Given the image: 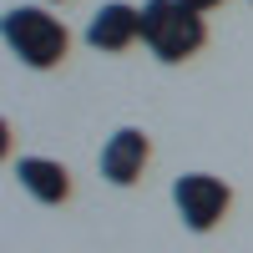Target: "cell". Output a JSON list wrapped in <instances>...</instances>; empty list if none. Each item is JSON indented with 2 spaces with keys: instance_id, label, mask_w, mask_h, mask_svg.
Masks as SVG:
<instances>
[{
  "instance_id": "7",
  "label": "cell",
  "mask_w": 253,
  "mask_h": 253,
  "mask_svg": "<svg viewBox=\"0 0 253 253\" xmlns=\"http://www.w3.org/2000/svg\"><path fill=\"white\" fill-rule=\"evenodd\" d=\"M177 5H187V10H198V15H208V10H218L223 0H177Z\"/></svg>"
},
{
  "instance_id": "1",
  "label": "cell",
  "mask_w": 253,
  "mask_h": 253,
  "mask_svg": "<svg viewBox=\"0 0 253 253\" xmlns=\"http://www.w3.org/2000/svg\"><path fill=\"white\" fill-rule=\"evenodd\" d=\"M0 36H5V51L20 61V66H31V71H51L71 51L66 20L51 15L46 5H15V10H5Z\"/></svg>"
},
{
  "instance_id": "6",
  "label": "cell",
  "mask_w": 253,
  "mask_h": 253,
  "mask_svg": "<svg viewBox=\"0 0 253 253\" xmlns=\"http://www.w3.org/2000/svg\"><path fill=\"white\" fill-rule=\"evenodd\" d=\"M10 172H15V182L26 187L36 203H46V208H56V203L71 198V172L56 157H20Z\"/></svg>"
},
{
  "instance_id": "4",
  "label": "cell",
  "mask_w": 253,
  "mask_h": 253,
  "mask_svg": "<svg viewBox=\"0 0 253 253\" xmlns=\"http://www.w3.org/2000/svg\"><path fill=\"white\" fill-rule=\"evenodd\" d=\"M147 157H152V142H147L142 126H117L96 162H101V177H107L112 187H132L147 172Z\"/></svg>"
},
{
  "instance_id": "3",
  "label": "cell",
  "mask_w": 253,
  "mask_h": 253,
  "mask_svg": "<svg viewBox=\"0 0 253 253\" xmlns=\"http://www.w3.org/2000/svg\"><path fill=\"white\" fill-rule=\"evenodd\" d=\"M172 203H177V218L187 233H213L228 218V208H233V193L213 172H182L172 182Z\"/></svg>"
},
{
  "instance_id": "2",
  "label": "cell",
  "mask_w": 253,
  "mask_h": 253,
  "mask_svg": "<svg viewBox=\"0 0 253 253\" xmlns=\"http://www.w3.org/2000/svg\"><path fill=\"white\" fill-rule=\"evenodd\" d=\"M203 41H208V26L198 10L177 5V0H142V46L157 61L177 66V61L203 51Z\"/></svg>"
},
{
  "instance_id": "5",
  "label": "cell",
  "mask_w": 253,
  "mask_h": 253,
  "mask_svg": "<svg viewBox=\"0 0 253 253\" xmlns=\"http://www.w3.org/2000/svg\"><path fill=\"white\" fill-rule=\"evenodd\" d=\"M132 41H142V10L137 5H126V0H107L91 20H86V46L91 51H126Z\"/></svg>"
}]
</instances>
